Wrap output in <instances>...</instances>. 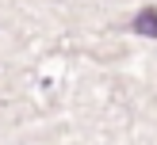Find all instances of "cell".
Wrapping results in <instances>:
<instances>
[{
    "mask_svg": "<svg viewBox=\"0 0 157 145\" xmlns=\"http://www.w3.org/2000/svg\"><path fill=\"white\" fill-rule=\"evenodd\" d=\"M134 31H138V34L157 38V8H142V12L134 15Z\"/></svg>",
    "mask_w": 157,
    "mask_h": 145,
    "instance_id": "1",
    "label": "cell"
}]
</instances>
